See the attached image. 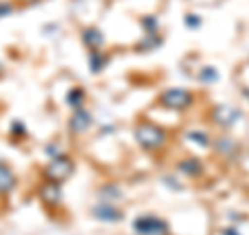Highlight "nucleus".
<instances>
[{
  "label": "nucleus",
  "instance_id": "aec40b11",
  "mask_svg": "<svg viewBox=\"0 0 249 235\" xmlns=\"http://www.w3.org/2000/svg\"><path fill=\"white\" fill-rule=\"evenodd\" d=\"M13 13V4H9L6 0H0V19Z\"/></svg>",
  "mask_w": 249,
  "mask_h": 235
},
{
  "label": "nucleus",
  "instance_id": "9d476101",
  "mask_svg": "<svg viewBox=\"0 0 249 235\" xmlns=\"http://www.w3.org/2000/svg\"><path fill=\"white\" fill-rule=\"evenodd\" d=\"M81 40H83V44L88 46L89 50H100V48L104 46V36H102V31L96 29V27H85L83 34H81Z\"/></svg>",
  "mask_w": 249,
  "mask_h": 235
},
{
  "label": "nucleus",
  "instance_id": "20e7f679",
  "mask_svg": "<svg viewBox=\"0 0 249 235\" xmlns=\"http://www.w3.org/2000/svg\"><path fill=\"white\" fill-rule=\"evenodd\" d=\"M160 104L164 108H175V111H183V108L193 104V94L183 88H173L166 90L160 96Z\"/></svg>",
  "mask_w": 249,
  "mask_h": 235
},
{
  "label": "nucleus",
  "instance_id": "2eb2a0df",
  "mask_svg": "<svg viewBox=\"0 0 249 235\" xmlns=\"http://www.w3.org/2000/svg\"><path fill=\"white\" fill-rule=\"evenodd\" d=\"M216 150H218V152L227 150V154H231V152H235V150H237V144L232 142L231 137H227V136H224V137H220V139H218V144H216Z\"/></svg>",
  "mask_w": 249,
  "mask_h": 235
},
{
  "label": "nucleus",
  "instance_id": "412c9836",
  "mask_svg": "<svg viewBox=\"0 0 249 235\" xmlns=\"http://www.w3.org/2000/svg\"><path fill=\"white\" fill-rule=\"evenodd\" d=\"M222 235H241V233H239L237 229H224V231H222Z\"/></svg>",
  "mask_w": 249,
  "mask_h": 235
},
{
  "label": "nucleus",
  "instance_id": "f257e3e1",
  "mask_svg": "<svg viewBox=\"0 0 249 235\" xmlns=\"http://www.w3.org/2000/svg\"><path fill=\"white\" fill-rule=\"evenodd\" d=\"M135 139H137V144L145 148V150H156V148H160L162 144H164V129H160L158 125H154L150 121H143V123H139L137 125V129H135Z\"/></svg>",
  "mask_w": 249,
  "mask_h": 235
},
{
  "label": "nucleus",
  "instance_id": "f8f14e48",
  "mask_svg": "<svg viewBox=\"0 0 249 235\" xmlns=\"http://www.w3.org/2000/svg\"><path fill=\"white\" fill-rule=\"evenodd\" d=\"M83 102H85V92H83V88H73V90H69V94H67V104L71 106V108H83Z\"/></svg>",
  "mask_w": 249,
  "mask_h": 235
},
{
  "label": "nucleus",
  "instance_id": "1a4fd4ad",
  "mask_svg": "<svg viewBox=\"0 0 249 235\" xmlns=\"http://www.w3.org/2000/svg\"><path fill=\"white\" fill-rule=\"evenodd\" d=\"M40 200L48 206H56L62 202V185L60 183H52V181H46L40 187Z\"/></svg>",
  "mask_w": 249,
  "mask_h": 235
},
{
  "label": "nucleus",
  "instance_id": "6ab92c4d",
  "mask_svg": "<svg viewBox=\"0 0 249 235\" xmlns=\"http://www.w3.org/2000/svg\"><path fill=\"white\" fill-rule=\"evenodd\" d=\"M142 23H143V27L150 31V34H154V29H158V19L156 17H143Z\"/></svg>",
  "mask_w": 249,
  "mask_h": 235
},
{
  "label": "nucleus",
  "instance_id": "39448f33",
  "mask_svg": "<svg viewBox=\"0 0 249 235\" xmlns=\"http://www.w3.org/2000/svg\"><path fill=\"white\" fill-rule=\"evenodd\" d=\"M91 215L98 218V221L104 223H119L123 221V210L114 204V202H106L100 200L96 206H91Z\"/></svg>",
  "mask_w": 249,
  "mask_h": 235
},
{
  "label": "nucleus",
  "instance_id": "6e6552de",
  "mask_svg": "<svg viewBox=\"0 0 249 235\" xmlns=\"http://www.w3.org/2000/svg\"><path fill=\"white\" fill-rule=\"evenodd\" d=\"M93 123V117L89 111H85V108H77L73 113V117L69 119V131L71 133H83L91 127Z\"/></svg>",
  "mask_w": 249,
  "mask_h": 235
},
{
  "label": "nucleus",
  "instance_id": "ddd939ff",
  "mask_svg": "<svg viewBox=\"0 0 249 235\" xmlns=\"http://www.w3.org/2000/svg\"><path fill=\"white\" fill-rule=\"evenodd\" d=\"M106 60H108L106 54H102L100 50H89V71L91 73H100L104 69Z\"/></svg>",
  "mask_w": 249,
  "mask_h": 235
},
{
  "label": "nucleus",
  "instance_id": "4468645a",
  "mask_svg": "<svg viewBox=\"0 0 249 235\" xmlns=\"http://www.w3.org/2000/svg\"><path fill=\"white\" fill-rule=\"evenodd\" d=\"M199 81L201 83H214V81H218V71L214 67H204L199 71Z\"/></svg>",
  "mask_w": 249,
  "mask_h": 235
},
{
  "label": "nucleus",
  "instance_id": "9b49d317",
  "mask_svg": "<svg viewBox=\"0 0 249 235\" xmlns=\"http://www.w3.org/2000/svg\"><path fill=\"white\" fill-rule=\"evenodd\" d=\"M177 169L181 171V173L189 175V177H199L201 173H204V164H201L197 158H185L177 164Z\"/></svg>",
  "mask_w": 249,
  "mask_h": 235
},
{
  "label": "nucleus",
  "instance_id": "a211bd4d",
  "mask_svg": "<svg viewBox=\"0 0 249 235\" xmlns=\"http://www.w3.org/2000/svg\"><path fill=\"white\" fill-rule=\"evenodd\" d=\"M185 25L189 29H197L201 25V19L197 17V15H187V17H185Z\"/></svg>",
  "mask_w": 249,
  "mask_h": 235
},
{
  "label": "nucleus",
  "instance_id": "423d86ee",
  "mask_svg": "<svg viewBox=\"0 0 249 235\" xmlns=\"http://www.w3.org/2000/svg\"><path fill=\"white\" fill-rule=\"evenodd\" d=\"M212 119H214V123H218V125L231 127V125H235V123L241 119V113L237 111V108L229 106V104H220V106H216V108H214Z\"/></svg>",
  "mask_w": 249,
  "mask_h": 235
},
{
  "label": "nucleus",
  "instance_id": "f03ea898",
  "mask_svg": "<svg viewBox=\"0 0 249 235\" xmlns=\"http://www.w3.org/2000/svg\"><path fill=\"white\" fill-rule=\"evenodd\" d=\"M73 171H75V162L69 158V156L60 154V156L52 158L44 167V177L48 179V181H52V183H62V181H67V179L73 175Z\"/></svg>",
  "mask_w": 249,
  "mask_h": 235
},
{
  "label": "nucleus",
  "instance_id": "dca6fc26",
  "mask_svg": "<svg viewBox=\"0 0 249 235\" xmlns=\"http://www.w3.org/2000/svg\"><path fill=\"white\" fill-rule=\"evenodd\" d=\"M187 137H189L191 142H197L199 146H204V148L210 146V137L206 136L204 131H189V133H187Z\"/></svg>",
  "mask_w": 249,
  "mask_h": 235
},
{
  "label": "nucleus",
  "instance_id": "7ed1b4c3",
  "mask_svg": "<svg viewBox=\"0 0 249 235\" xmlns=\"http://www.w3.org/2000/svg\"><path fill=\"white\" fill-rule=\"evenodd\" d=\"M133 229L137 235H168V223L160 216H137Z\"/></svg>",
  "mask_w": 249,
  "mask_h": 235
},
{
  "label": "nucleus",
  "instance_id": "0eeeda50",
  "mask_svg": "<svg viewBox=\"0 0 249 235\" xmlns=\"http://www.w3.org/2000/svg\"><path fill=\"white\" fill-rule=\"evenodd\" d=\"M17 175H15V171L9 167V164L0 162V196L6 198V196H11L15 190H17Z\"/></svg>",
  "mask_w": 249,
  "mask_h": 235
},
{
  "label": "nucleus",
  "instance_id": "f3484780",
  "mask_svg": "<svg viewBox=\"0 0 249 235\" xmlns=\"http://www.w3.org/2000/svg\"><path fill=\"white\" fill-rule=\"evenodd\" d=\"M158 44H160L158 38H156L154 34H147V36H145V40L139 44V48H142V50H152V48H156Z\"/></svg>",
  "mask_w": 249,
  "mask_h": 235
}]
</instances>
